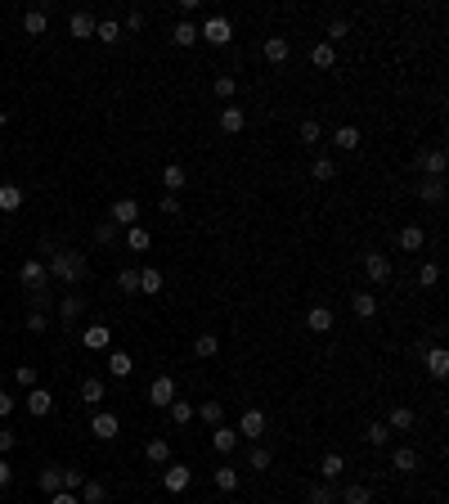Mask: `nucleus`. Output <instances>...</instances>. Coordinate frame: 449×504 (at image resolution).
Returning <instances> with one entry per match:
<instances>
[{
  "label": "nucleus",
  "instance_id": "obj_57",
  "mask_svg": "<svg viewBox=\"0 0 449 504\" xmlns=\"http://www.w3.org/2000/svg\"><path fill=\"white\" fill-rule=\"evenodd\" d=\"M158 212H162V216H180V198H176V194H167V198L158 203Z\"/></svg>",
  "mask_w": 449,
  "mask_h": 504
},
{
  "label": "nucleus",
  "instance_id": "obj_33",
  "mask_svg": "<svg viewBox=\"0 0 449 504\" xmlns=\"http://www.w3.org/2000/svg\"><path fill=\"white\" fill-rule=\"evenodd\" d=\"M270 464H274V450H270V446H252V455H247V469H252V473H265Z\"/></svg>",
  "mask_w": 449,
  "mask_h": 504
},
{
  "label": "nucleus",
  "instance_id": "obj_41",
  "mask_svg": "<svg viewBox=\"0 0 449 504\" xmlns=\"http://www.w3.org/2000/svg\"><path fill=\"white\" fill-rule=\"evenodd\" d=\"M94 36H99L103 45H112V41H121V23H112V18H103V23H94Z\"/></svg>",
  "mask_w": 449,
  "mask_h": 504
},
{
  "label": "nucleus",
  "instance_id": "obj_5",
  "mask_svg": "<svg viewBox=\"0 0 449 504\" xmlns=\"http://www.w3.org/2000/svg\"><path fill=\"white\" fill-rule=\"evenodd\" d=\"M108 221L112 225H126V230H130V225H139V203H135V198H117V203L108 207Z\"/></svg>",
  "mask_w": 449,
  "mask_h": 504
},
{
  "label": "nucleus",
  "instance_id": "obj_14",
  "mask_svg": "<svg viewBox=\"0 0 449 504\" xmlns=\"http://www.w3.org/2000/svg\"><path fill=\"white\" fill-rule=\"evenodd\" d=\"M238 441H243V437H238V428H229V423H221V428H212V446L221 455H229V450H238Z\"/></svg>",
  "mask_w": 449,
  "mask_h": 504
},
{
  "label": "nucleus",
  "instance_id": "obj_45",
  "mask_svg": "<svg viewBox=\"0 0 449 504\" xmlns=\"http://www.w3.org/2000/svg\"><path fill=\"white\" fill-rule=\"evenodd\" d=\"M387 437H391V428H387V423H368V428H364V441H368V446H378V450L387 446Z\"/></svg>",
  "mask_w": 449,
  "mask_h": 504
},
{
  "label": "nucleus",
  "instance_id": "obj_12",
  "mask_svg": "<svg viewBox=\"0 0 449 504\" xmlns=\"http://www.w3.org/2000/svg\"><path fill=\"white\" fill-rule=\"evenodd\" d=\"M445 163H449L445 149H427V154H418V167H423L432 180H441V176H445Z\"/></svg>",
  "mask_w": 449,
  "mask_h": 504
},
{
  "label": "nucleus",
  "instance_id": "obj_61",
  "mask_svg": "<svg viewBox=\"0 0 449 504\" xmlns=\"http://www.w3.org/2000/svg\"><path fill=\"white\" fill-rule=\"evenodd\" d=\"M50 504H81V496H72V491H54Z\"/></svg>",
  "mask_w": 449,
  "mask_h": 504
},
{
  "label": "nucleus",
  "instance_id": "obj_17",
  "mask_svg": "<svg viewBox=\"0 0 449 504\" xmlns=\"http://www.w3.org/2000/svg\"><path fill=\"white\" fill-rule=\"evenodd\" d=\"M350 311H355L359 320H373L378 316V298L368 288H359V293H350Z\"/></svg>",
  "mask_w": 449,
  "mask_h": 504
},
{
  "label": "nucleus",
  "instance_id": "obj_4",
  "mask_svg": "<svg viewBox=\"0 0 449 504\" xmlns=\"http://www.w3.org/2000/svg\"><path fill=\"white\" fill-rule=\"evenodd\" d=\"M162 487H167L171 496H185V491L194 487V469H185V464H171V469L162 473Z\"/></svg>",
  "mask_w": 449,
  "mask_h": 504
},
{
  "label": "nucleus",
  "instance_id": "obj_52",
  "mask_svg": "<svg viewBox=\"0 0 449 504\" xmlns=\"http://www.w3.org/2000/svg\"><path fill=\"white\" fill-rule=\"evenodd\" d=\"M301 140H305V145H319V140H323V127L314 117H305L301 122Z\"/></svg>",
  "mask_w": 449,
  "mask_h": 504
},
{
  "label": "nucleus",
  "instance_id": "obj_62",
  "mask_svg": "<svg viewBox=\"0 0 449 504\" xmlns=\"http://www.w3.org/2000/svg\"><path fill=\"white\" fill-rule=\"evenodd\" d=\"M9 414H14V396L0 392V419H9Z\"/></svg>",
  "mask_w": 449,
  "mask_h": 504
},
{
  "label": "nucleus",
  "instance_id": "obj_50",
  "mask_svg": "<svg viewBox=\"0 0 449 504\" xmlns=\"http://www.w3.org/2000/svg\"><path fill=\"white\" fill-rule=\"evenodd\" d=\"M310 504H337V491L328 482H319V487H310Z\"/></svg>",
  "mask_w": 449,
  "mask_h": 504
},
{
  "label": "nucleus",
  "instance_id": "obj_44",
  "mask_svg": "<svg viewBox=\"0 0 449 504\" xmlns=\"http://www.w3.org/2000/svg\"><path fill=\"white\" fill-rule=\"evenodd\" d=\"M41 491H50V496H54V491H63V469H54V464H50V469H41Z\"/></svg>",
  "mask_w": 449,
  "mask_h": 504
},
{
  "label": "nucleus",
  "instance_id": "obj_27",
  "mask_svg": "<svg viewBox=\"0 0 449 504\" xmlns=\"http://www.w3.org/2000/svg\"><path fill=\"white\" fill-rule=\"evenodd\" d=\"M423 243H427L423 225H405V230H400V248L405 252H423Z\"/></svg>",
  "mask_w": 449,
  "mask_h": 504
},
{
  "label": "nucleus",
  "instance_id": "obj_40",
  "mask_svg": "<svg viewBox=\"0 0 449 504\" xmlns=\"http://www.w3.org/2000/svg\"><path fill=\"white\" fill-rule=\"evenodd\" d=\"M216 351H221V338H216V334H203V338L194 342V356H198V360H212Z\"/></svg>",
  "mask_w": 449,
  "mask_h": 504
},
{
  "label": "nucleus",
  "instance_id": "obj_10",
  "mask_svg": "<svg viewBox=\"0 0 449 504\" xmlns=\"http://www.w3.org/2000/svg\"><path fill=\"white\" fill-rule=\"evenodd\" d=\"M364 275L373 284H387L391 279V257L387 252H364Z\"/></svg>",
  "mask_w": 449,
  "mask_h": 504
},
{
  "label": "nucleus",
  "instance_id": "obj_59",
  "mask_svg": "<svg viewBox=\"0 0 449 504\" xmlns=\"http://www.w3.org/2000/svg\"><path fill=\"white\" fill-rule=\"evenodd\" d=\"M14 441H18V437H14V428H0V455H5V450H14Z\"/></svg>",
  "mask_w": 449,
  "mask_h": 504
},
{
  "label": "nucleus",
  "instance_id": "obj_7",
  "mask_svg": "<svg viewBox=\"0 0 449 504\" xmlns=\"http://www.w3.org/2000/svg\"><path fill=\"white\" fill-rule=\"evenodd\" d=\"M81 347L85 351H108L112 347V329L108 325H85L81 329Z\"/></svg>",
  "mask_w": 449,
  "mask_h": 504
},
{
  "label": "nucleus",
  "instance_id": "obj_42",
  "mask_svg": "<svg viewBox=\"0 0 449 504\" xmlns=\"http://www.w3.org/2000/svg\"><path fill=\"white\" fill-rule=\"evenodd\" d=\"M103 500H108L103 482H90V478H85V487H81V504H103Z\"/></svg>",
  "mask_w": 449,
  "mask_h": 504
},
{
  "label": "nucleus",
  "instance_id": "obj_1",
  "mask_svg": "<svg viewBox=\"0 0 449 504\" xmlns=\"http://www.w3.org/2000/svg\"><path fill=\"white\" fill-rule=\"evenodd\" d=\"M85 257L81 252H72V248H63V252H50V261H45V275H54V279H63V288H72V284H81L85 279Z\"/></svg>",
  "mask_w": 449,
  "mask_h": 504
},
{
  "label": "nucleus",
  "instance_id": "obj_37",
  "mask_svg": "<svg viewBox=\"0 0 449 504\" xmlns=\"http://www.w3.org/2000/svg\"><path fill=\"white\" fill-rule=\"evenodd\" d=\"M23 207V189L18 185H0V212H18Z\"/></svg>",
  "mask_w": 449,
  "mask_h": 504
},
{
  "label": "nucleus",
  "instance_id": "obj_18",
  "mask_svg": "<svg viewBox=\"0 0 449 504\" xmlns=\"http://www.w3.org/2000/svg\"><path fill=\"white\" fill-rule=\"evenodd\" d=\"M130 369H135V356H130V351H108V374L112 378H130Z\"/></svg>",
  "mask_w": 449,
  "mask_h": 504
},
{
  "label": "nucleus",
  "instance_id": "obj_29",
  "mask_svg": "<svg viewBox=\"0 0 449 504\" xmlns=\"http://www.w3.org/2000/svg\"><path fill=\"white\" fill-rule=\"evenodd\" d=\"M103 396H108V387L99 378H81V401L85 405H103Z\"/></svg>",
  "mask_w": 449,
  "mask_h": 504
},
{
  "label": "nucleus",
  "instance_id": "obj_38",
  "mask_svg": "<svg viewBox=\"0 0 449 504\" xmlns=\"http://www.w3.org/2000/svg\"><path fill=\"white\" fill-rule=\"evenodd\" d=\"M418 198H423V203H445V180H423V185H418Z\"/></svg>",
  "mask_w": 449,
  "mask_h": 504
},
{
  "label": "nucleus",
  "instance_id": "obj_56",
  "mask_svg": "<svg viewBox=\"0 0 449 504\" xmlns=\"http://www.w3.org/2000/svg\"><path fill=\"white\" fill-rule=\"evenodd\" d=\"M14 378L27 387V392H32V387H36V365H18V369H14Z\"/></svg>",
  "mask_w": 449,
  "mask_h": 504
},
{
  "label": "nucleus",
  "instance_id": "obj_51",
  "mask_svg": "<svg viewBox=\"0 0 449 504\" xmlns=\"http://www.w3.org/2000/svg\"><path fill=\"white\" fill-rule=\"evenodd\" d=\"M346 36H350V23H346V18H332V23H328V45L346 41Z\"/></svg>",
  "mask_w": 449,
  "mask_h": 504
},
{
  "label": "nucleus",
  "instance_id": "obj_23",
  "mask_svg": "<svg viewBox=\"0 0 449 504\" xmlns=\"http://www.w3.org/2000/svg\"><path fill=\"white\" fill-rule=\"evenodd\" d=\"M171 41H176L180 50H189V45H198V27L189 23V18H180V23L171 27Z\"/></svg>",
  "mask_w": 449,
  "mask_h": 504
},
{
  "label": "nucleus",
  "instance_id": "obj_19",
  "mask_svg": "<svg viewBox=\"0 0 449 504\" xmlns=\"http://www.w3.org/2000/svg\"><path fill=\"white\" fill-rule=\"evenodd\" d=\"M341 473H346V460H341L337 450H328V455L319 460V478H323V482H337Z\"/></svg>",
  "mask_w": 449,
  "mask_h": 504
},
{
  "label": "nucleus",
  "instance_id": "obj_24",
  "mask_svg": "<svg viewBox=\"0 0 449 504\" xmlns=\"http://www.w3.org/2000/svg\"><path fill=\"white\" fill-rule=\"evenodd\" d=\"M305 325H310V334H328L332 329V311L328 307H310L305 311Z\"/></svg>",
  "mask_w": 449,
  "mask_h": 504
},
{
  "label": "nucleus",
  "instance_id": "obj_26",
  "mask_svg": "<svg viewBox=\"0 0 449 504\" xmlns=\"http://www.w3.org/2000/svg\"><path fill=\"white\" fill-rule=\"evenodd\" d=\"M194 414H198V419H203L207 428H221V423H225V405H221V401H203Z\"/></svg>",
  "mask_w": 449,
  "mask_h": 504
},
{
  "label": "nucleus",
  "instance_id": "obj_54",
  "mask_svg": "<svg viewBox=\"0 0 449 504\" xmlns=\"http://www.w3.org/2000/svg\"><path fill=\"white\" fill-rule=\"evenodd\" d=\"M94 239H99L103 248H108V243H117V225H112V221H99V225H94Z\"/></svg>",
  "mask_w": 449,
  "mask_h": 504
},
{
  "label": "nucleus",
  "instance_id": "obj_32",
  "mask_svg": "<svg viewBox=\"0 0 449 504\" xmlns=\"http://www.w3.org/2000/svg\"><path fill=\"white\" fill-rule=\"evenodd\" d=\"M243 127H247L243 108H221V131H225V136H238Z\"/></svg>",
  "mask_w": 449,
  "mask_h": 504
},
{
  "label": "nucleus",
  "instance_id": "obj_21",
  "mask_svg": "<svg viewBox=\"0 0 449 504\" xmlns=\"http://www.w3.org/2000/svg\"><path fill=\"white\" fill-rule=\"evenodd\" d=\"M414 423H418V414L409 410V405H396V410L387 414V428H391V432H409Z\"/></svg>",
  "mask_w": 449,
  "mask_h": 504
},
{
  "label": "nucleus",
  "instance_id": "obj_15",
  "mask_svg": "<svg viewBox=\"0 0 449 504\" xmlns=\"http://www.w3.org/2000/svg\"><path fill=\"white\" fill-rule=\"evenodd\" d=\"M423 360H427V374H432V378H445L449 374V351L445 347H427Z\"/></svg>",
  "mask_w": 449,
  "mask_h": 504
},
{
  "label": "nucleus",
  "instance_id": "obj_49",
  "mask_svg": "<svg viewBox=\"0 0 449 504\" xmlns=\"http://www.w3.org/2000/svg\"><path fill=\"white\" fill-rule=\"evenodd\" d=\"M212 478H216V487H221V491H238V469H216Z\"/></svg>",
  "mask_w": 449,
  "mask_h": 504
},
{
  "label": "nucleus",
  "instance_id": "obj_22",
  "mask_svg": "<svg viewBox=\"0 0 449 504\" xmlns=\"http://www.w3.org/2000/svg\"><path fill=\"white\" fill-rule=\"evenodd\" d=\"M310 63H314V68H332V63H337V45L314 41V45H310Z\"/></svg>",
  "mask_w": 449,
  "mask_h": 504
},
{
  "label": "nucleus",
  "instance_id": "obj_28",
  "mask_svg": "<svg viewBox=\"0 0 449 504\" xmlns=\"http://www.w3.org/2000/svg\"><path fill=\"white\" fill-rule=\"evenodd\" d=\"M45 27H50V14H45V9H27L23 14V32L27 36H41Z\"/></svg>",
  "mask_w": 449,
  "mask_h": 504
},
{
  "label": "nucleus",
  "instance_id": "obj_55",
  "mask_svg": "<svg viewBox=\"0 0 449 504\" xmlns=\"http://www.w3.org/2000/svg\"><path fill=\"white\" fill-rule=\"evenodd\" d=\"M85 487V473L81 469H63V491H81Z\"/></svg>",
  "mask_w": 449,
  "mask_h": 504
},
{
  "label": "nucleus",
  "instance_id": "obj_63",
  "mask_svg": "<svg viewBox=\"0 0 449 504\" xmlns=\"http://www.w3.org/2000/svg\"><path fill=\"white\" fill-rule=\"evenodd\" d=\"M126 27H130V32H139V27H144V14H139V9H130V14H126Z\"/></svg>",
  "mask_w": 449,
  "mask_h": 504
},
{
  "label": "nucleus",
  "instance_id": "obj_53",
  "mask_svg": "<svg viewBox=\"0 0 449 504\" xmlns=\"http://www.w3.org/2000/svg\"><path fill=\"white\" fill-rule=\"evenodd\" d=\"M212 90H216V99H234L238 81H234V77H216V81H212Z\"/></svg>",
  "mask_w": 449,
  "mask_h": 504
},
{
  "label": "nucleus",
  "instance_id": "obj_36",
  "mask_svg": "<svg viewBox=\"0 0 449 504\" xmlns=\"http://www.w3.org/2000/svg\"><path fill=\"white\" fill-rule=\"evenodd\" d=\"M341 504H373V491H368L364 482H350V487L341 491Z\"/></svg>",
  "mask_w": 449,
  "mask_h": 504
},
{
  "label": "nucleus",
  "instance_id": "obj_39",
  "mask_svg": "<svg viewBox=\"0 0 449 504\" xmlns=\"http://www.w3.org/2000/svg\"><path fill=\"white\" fill-rule=\"evenodd\" d=\"M162 185H167V194L185 189V167H180V163H167V171H162Z\"/></svg>",
  "mask_w": 449,
  "mask_h": 504
},
{
  "label": "nucleus",
  "instance_id": "obj_34",
  "mask_svg": "<svg viewBox=\"0 0 449 504\" xmlns=\"http://www.w3.org/2000/svg\"><path fill=\"white\" fill-rule=\"evenodd\" d=\"M332 145L346 149V154H355V149H359V131L355 127H337V131H332Z\"/></svg>",
  "mask_w": 449,
  "mask_h": 504
},
{
  "label": "nucleus",
  "instance_id": "obj_30",
  "mask_svg": "<svg viewBox=\"0 0 449 504\" xmlns=\"http://www.w3.org/2000/svg\"><path fill=\"white\" fill-rule=\"evenodd\" d=\"M167 414H171V423L176 428H185V423H194V405L185 401V396H176V401L167 405Z\"/></svg>",
  "mask_w": 449,
  "mask_h": 504
},
{
  "label": "nucleus",
  "instance_id": "obj_60",
  "mask_svg": "<svg viewBox=\"0 0 449 504\" xmlns=\"http://www.w3.org/2000/svg\"><path fill=\"white\" fill-rule=\"evenodd\" d=\"M9 482H14V469H9V460H5V455H0V491H5Z\"/></svg>",
  "mask_w": 449,
  "mask_h": 504
},
{
  "label": "nucleus",
  "instance_id": "obj_47",
  "mask_svg": "<svg viewBox=\"0 0 449 504\" xmlns=\"http://www.w3.org/2000/svg\"><path fill=\"white\" fill-rule=\"evenodd\" d=\"M310 176H314V180H332V176H337L332 158H314V163H310Z\"/></svg>",
  "mask_w": 449,
  "mask_h": 504
},
{
  "label": "nucleus",
  "instance_id": "obj_35",
  "mask_svg": "<svg viewBox=\"0 0 449 504\" xmlns=\"http://www.w3.org/2000/svg\"><path fill=\"white\" fill-rule=\"evenodd\" d=\"M149 243H153V234L144 230V225H130L126 230V248L130 252H149Z\"/></svg>",
  "mask_w": 449,
  "mask_h": 504
},
{
  "label": "nucleus",
  "instance_id": "obj_16",
  "mask_svg": "<svg viewBox=\"0 0 449 504\" xmlns=\"http://www.w3.org/2000/svg\"><path fill=\"white\" fill-rule=\"evenodd\" d=\"M50 410H54V396L45 392V387H32V392H27V414H36V419H45Z\"/></svg>",
  "mask_w": 449,
  "mask_h": 504
},
{
  "label": "nucleus",
  "instance_id": "obj_9",
  "mask_svg": "<svg viewBox=\"0 0 449 504\" xmlns=\"http://www.w3.org/2000/svg\"><path fill=\"white\" fill-rule=\"evenodd\" d=\"M265 63H274V68H283L288 63V54H292V41L288 36H265Z\"/></svg>",
  "mask_w": 449,
  "mask_h": 504
},
{
  "label": "nucleus",
  "instance_id": "obj_64",
  "mask_svg": "<svg viewBox=\"0 0 449 504\" xmlns=\"http://www.w3.org/2000/svg\"><path fill=\"white\" fill-rule=\"evenodd\" d=\"M5 127H9V113H5V108H0V131H5Z\"/></svg>",
  "mask_w": 449,
  "mask_h": 504
},
{
  "label": "nucleus",
  "instance_id": "obj_13",
  "mask_svg": "<svg viewBox=\"0 0 449 504\" xmlns=\"http://www.w3.org/2000/svg\"><path fill=\"white\" fill-rule=\"evenodd\" d=\"M68 36H76V41H90V36H94V14L76 9V14L68 18Z\"/></svg>",
  "mask_w": 449,
  "mask_h": 504
},
{
  "label": "nucleus",
  "instance_id": "obj_3",
  "mask_svg": "<svg viewBox=\"0 0 449 504\" xmlns=\"http://www.w3.org/2000/svg\"><path fill=\"white\" fill-rule=\"evenodd\" d=\"M176 396H180V392H176V378H171V374H158V378L149 383V401L158 405V410H167Z\"/></svg>",
  "mask_w": 449,
  "mask_h": 504
},
{
  "label": "nucleus",
  "instance_id": "obj_25",
  "mask_svg": "<svg viewBox=\"0 0 449 504\" xmlns=\"http://www.w3.org/2000/svg\"><path fill=\"white\" fill-rule=\"evenodd\" d=\"M391 469L396 473H418V450L414 446H400V450L391 455Z\"/></svg>",
  "mask_w": 449,
  "mask_h": 504
},
{
  "label": "nucleus",
  "instance_id": "obj_20",
  "mask_svg": "<svg viewBox=\"0 0 449 504\" xmlns=\"http://www.w3.org/2000/svg\"><path fill=\"white\" fill-rule=\"evenodd\" d=\"M162 288H167V275H162V270H153V266H149V270H139V293H144V298H158Z\"/></svg>",
  "mask_w": 449,
  "mask_h": 504
},
{
  "label": "nucleus",
  "instance_id": "obj_43",
  "mask_svg": "<svg viewBox=\"0 0 449 504\" xmlns=\"http://www.w3.org/2000/svg\"><path fill=\"white\" fill-rule=\"evenodd\" d=\"M81 311H85V302L76 298V293H68V298L59 302V320H76V316H81Z\"/></svg>",
  "mask_w": 449,
  "mask_h": 504
},
{
  "label": "nucleus",
  "instance_id": "obj_58",
  "mask_svg": "<svg viewBox=\"0 0 449 504\" xmlns=\"http://www.w3.org/2000/svg\"><path fill=\"white\" fill-rule=\"evenodd\" d=\"M27 329H32V334H45V329H50V320H45L41 311H32V316H27Z\"/></svg>",
  "mask_w": 449,
  "mask_h": 504
},
{
  "label": "nucleus",
  "instance_id": "obj_11",
  "mask_svg": "<svg viewBox=\"0 0 449 504\" xmlns=\"http://www.w3.org/2000/svg\"><path fill=\"white\" fill-rule=\"evenodd\" d=\"M238 437L261 441V437H265V414L261 410H243V419H238Z\"/></svg>",
  "mask_w": 449,
  "mask_h": 504
},
{
  "label": "nucleus",
  "instance_id": "obj_46",
  "mask_svg": "<svg viewBox=\"0 0 449 504\" xmlns=\"http://www.w3.org/2000/svg\"><path fill=\"white\" fill-rule=\"evenodd\" d=\"M418 284H423V288H436V284H441V266H436V261H423V270H418Z\"/></svg>",
  "mask_w": 449,
  "mask_h": 504
},
{
  "label": "nucleus",
  "instance_id": "obj_48",
  "mask_svg": "<svg viewBox=\"0 0 449 504\" xmlns=\"http://www.w3.org/2000/svg\"><path fill=\"white\" fill-rule=\"evenodd\" d=\"M117 288L121 293H139V270H130V266H126V270H117Z\"/></svg>",
  "mask_w": 449,
  "mask_h": 504
},
{
  "label": "nucleus",
  "instance_id": "obj_31",
  "mask_svg": "<svg viewBox=\"0 0 449 504\" xmlns=\"http://www.w3.org/2000/svg\"><path fill=\"white\" fill-rule=\"evenodd\" d=\"M144 455H149V464H171V441L167 437H153L144 446Z\"/></svg>",
  "mask_w": 449,
  "mask_h": 504
},
{
  "label": "nucleus",
  "instance_id": "obj_6",
  "mask_svg": "<svg viewBox=\"0 0 449 504\" xmlns=\"http://www.w3.org/2000/svg\"><path fill=\"white\" fill-rule=\"evenodd\" d=\"M90 432L99 437V441H112V437L121 432V419L112 410H94V419H90Z\"/></svg>",
  "mask_w": 449,
  "mask_h": 504
},
{
  "label": "nucleus",
  "instance_id": "obj_8",
  "mask_svg": "<svg viewBox=\"0 0 449 504\" xmlns=\"http://www.w3.org/2000/svg\"><path fill=\"white\" fill-rule=\"evenodd\" d=\"M18 279H23V284H27L32 293H41V288H45V279H50V275H45V261H36V257H27V261L18 266Z\"/></svg>",
  "mask_w": 449,
  "mask_h": 504
},
{
  "label": "nucleus",
  "instance_id": "obj_2",
  "mask_svg": "<svg viewBox=\"0 0 449 504\" xmlns=\"http://www.w3.org/2000/svg\"><path fill=\"white\" fill-rule=\"evenodd\" d=\"M198 41H207V45H229L234 41V23H229V18H207L203 27H198Z\"/></svg>",
  "mask_w": 449,
  "mask_h": 504
}]
</instances>
